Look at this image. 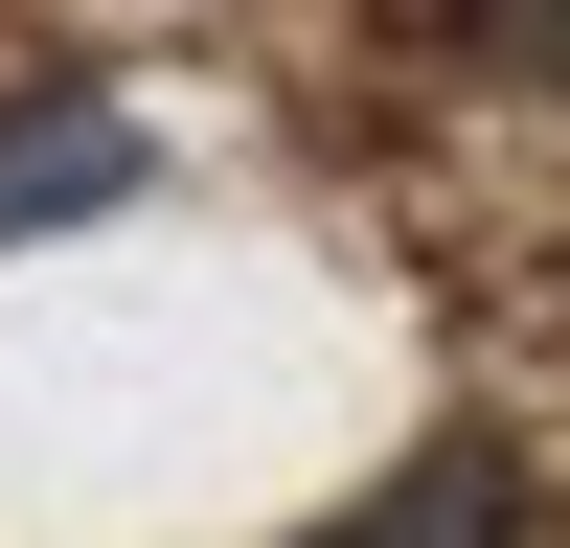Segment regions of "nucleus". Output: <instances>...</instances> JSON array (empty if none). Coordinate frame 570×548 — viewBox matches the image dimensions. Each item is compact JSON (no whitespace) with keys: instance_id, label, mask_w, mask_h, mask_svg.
Here are the masks:
<instances>
[{"instance_id":"f257e3e1","label":"nucleus","mask_w":570,"mask_h":548,"mask_svg":"<svg viewBox=\"0 0 570 548\" xmlns=\"http://www.w3.org/2000/svg\"><path fill=\"white\" fill-rule=\"evenodd\" d=\"M91 206H137V115H115V91L0 115V252H23V228H91Z\"/></svg>"},{"instance_id":"f03ea898","label":"nucleus","mask_w":570,"mask_h":548,"mask_svg":"<svg viewBox=\"0 0 570 548\" xmlns=\"http://www.w3.org/2000/svg\"><path fill=\"white\" fill-rule=\"evenodd\" d=\"M502 526H525V457H502V434H434L411 480H365L320 548H502Z\"/></svg>"}]
</instances>
